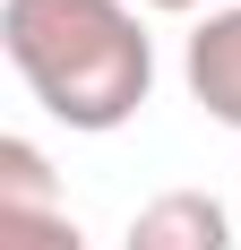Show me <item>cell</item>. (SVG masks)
I'll return each instance as SVG.
<instances>
[{
	"mask_svg": "<svg viewBox=\"0 0 241 250\" xmlns=\"http://www.w3.org/2000/svg\"><path fill=\"white\" fill-rule=\"evenodd\" d=\"M0 52L26 95L86 138L138 121L155 95V35L138 0H0Z\"/></svg>",
	"mask_w": 241,
	"mask_h": 250,
	"instance_id": "6da1fadb",
	"label": "cell"
},
{
	"mask_svg": "<svg viewBox=\"0 0 241 250\" xmlns=\"http://www.w3.org/2000/svg\"><path fill=\"white\" fill-rule=\"evenodd\" d=\"M181 78H190V95H198L207 121L241 129V0H224V9H207V18L190 26Z\"/></svg>",
	"mask_w": 241,
	"mask_h": 250,
	"instance_id": "7a4b0ae2",
	"label": "cell"
},
{
	"mask_svg": "<svg viewBox=\"0 0 241 250\" xmlns=\"http://www.w3.org/2000/svg\"><path fill=\"white\" fill-rule=\"evenodd\" d=\"M120 250H233V207L216 190H155L129 216Z\"/></svg>",
	"mask_w": 241,
	"mask_h": 250,
	"instance_id": "3957f363",
	"label": "cell"
},
{
	"mask_svg": "<svg viewBox=\"0 0 241 250\" xmlns=\"http://www.w3.org/2000/svg\"><path fill=\"white\" fill-rule=\"evenodd\" d=\"M0 207H60L52 164H43L35 138H0Z\"/></svg>",
	"mask_w": 241,
	"mask_h": 250,
	"instance_id": "277c9868",
	"label": "cell"
},
{
	"mask_svg": "<svg viewBox=\"0 0 241 250\" xmlns=\"http://www.w3.org/2000/svg\"><path fill=\"white\" fill-rule=\"evenodd\" d=\"M0 250H86L69 207H0Z\"/></svg>",
	"mask_w": 241,
	"mask_h": 250,
	"instance_id": "5b68a950",
	"label": "cell"
},
{
	"mask_svg": "<svg viewBox=\"0 0 241 250\" xmlns=\"http://www.w3.org/2000/svg\"><path fill=\"white\" fill-rule=\"evenodd\" d=\"M138 9H164V18H190V9H224V0H138Z\"/></svg>",
	"mask_w": 241,
	"mask_h": 250,
	"instance_id": "8992f818",
	"label": "cell"
}]
</instances>
